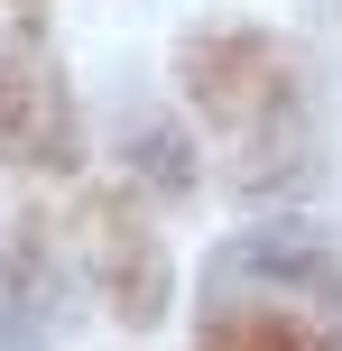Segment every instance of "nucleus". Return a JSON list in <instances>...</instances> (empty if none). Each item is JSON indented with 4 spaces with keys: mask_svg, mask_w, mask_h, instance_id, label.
<instances>
[{
    "mask_svg": "<svg viewBox=\"0 0 342 351\" xmlns=\"http://www.w3.org/2000/svg\"><path fill=\"white\" fill-rule=\"evenodd\" d=\"M176 84L195 102L204 139L241 167V185H287L306 158V102H296V65L259 28H195L176 47Z\"/></svg>",
    "mask_w": 342,
    "mask_h": 351,
    "instance_id": "f257e3e1",
    "label": "nucleus"
},
{
    "mask_svg": "<svg viewBox=\"0 0 342 351\" xmlns=\"http://www.w3.org/2000/svg\"><path fill=\"white\" fill-rule=\"evenodd\" d=\"M84 268H93V296L121 324H158L167 315V250L148 231L139 194L93 185V204H84Z\"/></svg>",
    "mask_w": 342,
    "mask_h": 351,
    "instance_id": "f03ea898",
    "label": "nucleus"
},
{
    "mask_svg": "<svg viewBox=\"0 0 342 351\" xmlns=\"http://www.w3.org/2000/svg\"><path fill=\"white\" fill-rule=\"evenodd\" d=\"M195 351H342V333L315 315L306 296L278 287L269 259H250V287L222 278V296H213V315H204V342Z\"/></svg>",
    "mask_w": 342,
    "mask_h": 351,
    "instance_id": "7ed1b4c3",
    "label": "nucleus"
},
{
    "mask_svg": "<svg viewBox=\"0 0 342 351\" xmlns=\"http://www.w3.org/2000/svg\"><path fill=\"white\" fill-rule=\"evenodd\" d=\"M74 158V102L37 56L0 47V167H65Z\"/></svg>",
    "mask_w": 342,
    "mask_h": 351,
    "instance_id": "20e7f679",
    "label": "nucleus"
}]
</instances>
